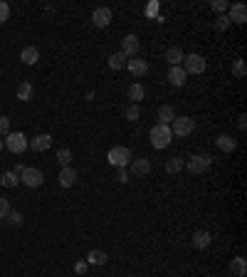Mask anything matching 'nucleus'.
<instances>
[{
    "label": "nucleus",
    "mask_w": 247,
    "mask_h": 277,
    "mask_svg": "<svg viewBox=\"0 0 247 277\" xmlns=\"http://www.w3.org/2000/svg\"><path fill=\"white\" fill-rule=\"evenodd\" d=\"M7 220H10L12 225H20V223H22V213H20V210H10V213H7Z\"/></svg>",
    "instance_id": "7c9ffc66"
},
{
    "label": "nucleus",
    "mask_w": 247,
    "mask_h": 277,
    "mask_svg": "<svg viewBox=\"0 0 247 277\" xmlns=\"http://www.w3.org/2000/svg\"><path fill=\"white\" fill-rule=\"evenodd\" d=\"M20 181H22L27 188H37V186H42L45 176H42V171H40V168H25V171H22V176H20Z\"/></svg>",
    "instance_id": "0eeeda50"
},
{
    "label": "nucleus",
    "mask_w": 247,
    "mask_h": 277,
    "mask_svg": "<svg viewBox=\"0 0 247 277\" xmlns=\"http://www.w3.org/2000/svg\"><path fill=\"white\" fill-rule=\"evenodd\" d=\"M74 270H77V275H84V273H87V263H77Z\"/></svg>",
    "instance_id": "58836bf2"
},
{
    "label": "nucleus",
    "mask_w": 247,
    "mask_h": 277,
    "mask_svg": "<svg viewBox=\"0 0 247 277\" xmlns=\"http://www.w3.org/2000/svg\"><path fill=\"white\" fill-rule=\"evenodd\" d=\"M228 20H230V22H238V25H245L247 22V5L245 2L228 5Z\"/></svg>",
    "instance_id": "6e6552de"
},
{
    "label": "nucleus",
    "mask_w": 247,
    "mask_h": 277,
    "mask_svg": "<svg viewBox=\"0 0 247 277\" xmlns=\"http://www.w3.org/2000/svg\"><path fill=\"white\" fill-rule=\"evenodd\" d=\"M146 15L156 20V17H158V2H148V5H146Z\"/></svg>",
    "instance_id": "72a5a7b5"
},
{
    "label": "nucleus",
    "mask_w": 247,
    "mask_h": 277,
    "mask_svg": "<svg viewBox=\"0 0 247 277\" xmlns=\"http://www.w3.org/2000/svg\"><path fill=\"white\" fill-rule=\"evenodd\" d=\"M228 25H230L228 15H220V17H218V22H215V27H218V30H228Z\"/></svg>",
    "instance_id": "c9c22d12"
},
{
    "label": "nucleus",
    "mask_w": 247,
    "mask_h": 277,
    "mask_svg": "<svg viewBox=\"0 0 247 277\" xmlns=\"http://www.w3.org/2000/svg\"><path fill=\"white\" fill-rule=\"evenodd\" d=\"M173 141V134H171V127H163V124H156L151 129V146L153 148H166L168 143Z\"/></svg>",
    "instance_id": "f03ea898"
},
{
    "label": "nucleus",
    "mask_w": 247,
    "mask_h": 277,
    "mask_svg": "<svg viewBox=\"0 0 247 277\" xmlns=\"http://www.w3.org/2000/svg\"><path fill=\"white\" fill-rule=\"evenodd\" d=\"M27 137L22 134V132H10L7 137H5V141H2V146L7 148V151H12V153H22L25 148H27Z\"/></svg>",
    "instance_id": "7ed1b4c3"
},
{
    "label": "nucleus",
    "mask_w": 247,
    "mask_h": 277,
    "mask_svg": "<svg viewBox=\"0 0 247 277\" xmlns=\"http://www.w3.org/2000/svg\"><path fill=\"white\" fill-rule=\"evenodd\" d=\"M183 166H185V163H183V158H176V156L166 161V171H168V173H178V171H181Z\"/></svg>",
    "instance_id": "bb28decb"
},
{
    "label": "nucleus",
    "mask_w": 247,
    "mask_h": 277,
    "mask_svg": "<svg viewBox=\"0 0 247 277\" xmlns=\"http://www.w3.org/2000/svg\"><path fill=\"white\" fill-rule=\"evenodd\" d=\"M0 148H2V141H0Z\"/></svg>",
    "instance_id": "79ce46f5"
},
{
    "label": "nucleus",
    "mask_w": 247,
    "mask_h": 277,
    "mask_svg": "<svg viewBox=\"0 0 247 277\" xmlns=\"http://www.w3.org/2000/svg\"><path fill=\"white\" fill-rule=\"evenodd\" d=\"M128 178H131L128 171H126V168H119V181H122V183H128Z\"/></svg>",
    "instance_id": "4c0bfd02"
},
{
    "label": "nucleus",
    "mask_w": 247,
    "mask_h": 277,
    "mask_svg": "<svg viewBox=\"0 0 247 277\" xmlns=\"http://www.w3.org/2000/svg\"><path fill=\"white\" fill-rule=\"evenodd\" d=\"M173 119H176V112H173V107H171V104H163V107L158 109V124H163V127H171V124H173Z\"/></svg>",
    "instance_id": "f3484780"
},
{
    "label": "nucleus",
    "mask_w": 247,
    "mask_h": 277,
    "mask_svg": "<svg viewBox=\"0 0 247 277\" xmlns=\"http://www.w3.org/2000/svg\"><path fill=\"white\" fill-rule=\"evenodd\" d=\"M32 151H47L50 146H52V137L50 134H40V137H35L30 143H27Z\"/></svg>",
    "instance_id": "dca6fc26"
},
{
    "label": "nucleus",
    "mask_w": 247,
    "mask_h": 277,
    "mask_svg": "<svg viewBox=\"0 0 247 277\" xmlns=\"http://www.w3.org/2000/svg\"><path fill=\"white\" fill-rule=\"evenodd\" d=\"M32 94H35V89H32L30 82H22V84L17 87V99H20V102H30Z\"/></svg>",
    "instance_id": "5701e85b"
},
{
    "label": "nucleus",
    "mask_w": 247,
    "mask_h": 277,
    "mask_svg": "<svg viewBox=\"0 0 247 277\" xmlns=\"http://www.w3.org/2000/svg\"><path fill=\"white\" fill-rule=\"evenodd\" d=\"M57 161L62 163V168L69 166V163H72V151H69V148H60V151H57Z\"/></svg>",
    "instance_id": "cd10ccee"
},
{
    "label": "nucleus",
    "mask_w": 247,
    "mask_h": 277,
    "mask_svg": "<svg viewBox=\"0 0 247 277\" xmlns=\"http://www.w3.org/2000/svg\"><path fill=\"white\" fill-rule=\"evenodd\" d=\"M210 243H213V235H210L208 230H195V233H193V248L205 250Z\"/></svg>",
    "instance_id": "ddd939ff"
},
{
    "label": "nucleus",
    "mask_w": 247,
    "mask_h": 277,
    "mask_svg": "<svg viewBox=\"0 0 247 277\" xmlns=\"http://www.w3.org/2000/svg\"><path fill=\"white\" fill-rule=\"evenodd\" d=\"M7 134H10V119L0 117V137H7Z\"/></svg>",
    "instance_id": "2f4dec72"
},
{
    "label": "nucleus",
    "mask_w": 247,
    "mask_h": 277,
    "mask_svg": "<svg viewBox=\"0 0 247 277\" xmlns=\"http://www.w3.org/2000/svg\"><path fill=\"white\" fill-rule=\"evenodd\" d=\"M128 99H131V104H138L143 99V87L141 84H131L128 87Z\"/></svg>",
    "instance_id": "b1692460"
},
{
    "label": "nucleus",
    "mask_w": 247,
    "mask_h": 277,
    "mask_svg": "<svg viewBox=\"0 0 247 277\" xmlns=\"http://www.w3.org/2000/svg\"><path fill=\"white\" fill-rule=\"evenodd\" d=\"M138 117H141V109H138V104H128V107H126V119H128V122H136Z\"/></svg>",
    "instance_id": "c85d7f7f"
},
{
    "label": "nucleus",
    "mask_w": 247,
    "mask_h": 277,
    "mask_svg": "<svg viewBox=\"0 0 247 277\" xmlns=\"http://www.w3.org/2000/svg\"><path fill=\"white\" fill-rule=\"evenodd\" d=\"M230 273H233V277H245L247 275L245 258H233V263H230Z\"/></svg>",
    "instance_id": "aec40b11"
},
{
    "label": "nucleus",
    "mask_w": 247,
    "mask_h": 277,
    "mask_svg": "<svg viewBox=\"0 0 247 277\" xmlns=\"http://www.w3.org/2000/svg\"><path fill=\"white\" fill-rule=\"evenodd\" d=\"M7 17H10V5L0 0V25H2V22H5Z\"/></svg>",
    "instance_id": "473e14b6"
},
{
    "label": "nucleus",
    "mask_w": 247,
    "mask_h": 277,
    "mask_svg": "<svg viewBox=\"0 0 247 277\" xmlns=\"http://www.w3.org/2000/svg\"><path fill=\"white\" fill-rule=\"evenodd\" d=\"M7 213H10V203H7V198H0V220H2V218H7Z\"/></svg>",
    "instance_id": "f704fd0d"
},
{
    "label": "nucleus",
    "mask_w": 247,
    "mask_h": 277,
    "mask_svg": "<svg viewBox=\"0 0 247 277\" xmlns=\"http://www.w3.org/2000/svg\"><path fill=\"white\" fill-rule=\"evenodd\" d=\"M107 260H109V258H107L104 250H89V253H87V263H89V265H107Z\"/></svg>",
    "instance_id": "412c9836"
},
{
    "label": "nucleus",
    "mask_w": 247,
    "mask_h": 277,
    "mask_svg": "<svg viewBox=\"0 0 247 277\" xmlns=\"http://www.w3.org/2000/svg\"><path fill=\"white\" fill-rule=\"evenodd\" d=\"M112 10L109 7H97L94 12H92V22H94V27H107L109 22H112Z\"/></svg>",
    "instance_id": "9d476101"
},
{
    "label": "nucleus",
    "mask_w": 247,
    "mask_h": 277,
    "mask_svg": "<svg viewBox=\"0 0 247 277\" xmlns=\"http://www.w3.org/2000/svg\"><path fill=\"white\" fill-rule=\"evenodd\" d=\"M25 168H27V166H22V163H17V166H15V171H12V173H15V176H22V171H25Z\"/></svg>",
    "instance_id": "a19ab883"
},
{
    "label": "nucleus",
    "mask_w": 247,
    "mask_h": 277,
    "mask_svg": "<svg viewBox=\"0 0 247 277\" xmlns=\"http://www.w3.org/2000/svg\"><path fill=\"white\" fill-rule=\"evenodd\" d=\"M109 67L112 69H124L126 67V57H124L122 52H114V55L109 57Z\"/></svg>",
    "instance_id": "a878e982"
},
{
    "label": "nucleus",
    "mask_w": 247,
    "mask_h": 277,
    "mask_svg": "<svg viewBox=\"0 0 247 277\" xmlns=\"http://www.w3.org/2000/svg\"><path fill=\"white\" fill-rule=\"evenodd\" d=\"M107 161H109L112 166H117V168H126V166L133 161V156H131V151H128L126 146H114V148H109Z\"/></svg>",
    "instance_id": "f257e3e1"
},
{
    "label": "nucleus",
    "mask_w": 247,
    "mask_h": 277,
    "mask_svg": "<svg viewBox=\"0 0 247 277\" xmlns=\"http://www.w3.org/2000/svg\"><path fill=\"white\" fill-rule=\"evenodd\" d=\"M238 127H240V129H243V132H245V127H247V117H245V114H243V117H240V119H238Z\"/></svg>",
    "instance_id": "ea45409f"
},
{
    "label": "nucleus",
    "mask_w": 247,
    "mask_h": 277,
    "mask_svg": "<svg viewBox=\"0 0 247 277\" xmlns=\"http://www.w3.org/2000/svg\"><path fill=\"white\" fill-rule=\"evenodd\" d=\"M210 163H213V158L208 153H198V156H190V161L185 166H188L190 173H205L210 168Z\"/></svg>",
    "instance_id": "39448f33"
},
{
    "label": "nucleus",
    "mask_w": 247,
    "mask_h": 277,
    "mask_svg": "<svg viewBox=\"0 0 247 277\" xmlns=\"http://www.w3.org/2000/svg\"><path fill=\"white\" fill-rule=\"evenodd\" d=\"M213 10H218V12H225V10H228V2H225V0H215V2H213Z\"/></svg>",
    "instance_id": "e433bc0d"
},
{
    "label": "nucleus",
    "mask_w": 247,
    "mask_h": 277,
    "mask_svg": "<svg viewBox=\"0 0 247 277\" xmlns=\"http://www.w3.org/2000/svg\"><path fill=\"white\" fill-rule=\"evenodd\" d=\"M128 168H131L133 176H148L151 173V161L148 158H133L128 163Z\"/></svg>",
    "instance_id": "9b49d317"
},
{
    "label": "nucleus",
    "mask_w": 247,
    "mask_h": 277,
    "mask_svg": "<svg viewBox=\"0 0 247 277\" xmlns=\"http://www.w3.org/2000/svg\"><path fill=\"white\" fill-rule=\"evenodd\" d=\"M20 60H22L25 65H37V60H40V52H37L35 47H25V50L20 52Z\"/></svg>",
    "instance_id": "4be33fe9"
},
{
    "label": "nucleus",
    "mask_w": 247,
    "mask_h": 277,
    "mask_svg": "<svg viewBox=\"0 0 247 277\" xmlns=\"http://www.w3.org/2000/svg\"><path fill=\"white\" fill-rule=\"evenodd\" d=\"M77 183V171L72 168V166H64L60 171V186H64V188H72Z\"/></svg>",
    "instance_id": "2eb2a0df"
},
{
    "label": "nucleus",
    "mask_w": 247,
    "mask_h": 277,
    "mask_svg": "<svg viewBox=\"0 0 247 277\" xmlns=\"http://www.w3.org/2000/svg\"><path fill=\"white\" fill-rule=\"evenodd\" d=\"M233 74H235V77H240V79L247 74V67H245V62H243V60H235V65H233Z\"/></svg>",
    "instance_id": "c756f323"
},
{
    "label": "nucleus",
    "mask_w": 247,
    "mask_h": 277,
    "mask_svg": "<svg viewBox=\"0 0 247 277\" xmlns=\"http://www.w3.org/2000/svg\"><path fill=\"white\" fill-rule=\"evenodd\" d=\"M181 65H183L185 74H203V72H205V57L190 52V55H183V62H181Z\"/></svg>",
    "instance_id": "20e7f679"
},
{
    "label": "nucleus",
    "mask_w": 247,
    "mask_h": 277,
    "mask_svg": "<svg viewBox=\"0 0 247 277\" xmlns=\"http://www.w3.org/2000/svg\"><path fill=\"white\" fill-rule=\"evenodd\" d=\"M126 69H128L131 74H136V77H143V74L148 72V62H146V60H138V57H131V60H126Z\"/></svg>",
    "instance_id": "f8f14e48"
},
{
    "label": "nucleus",
    "mask_w": 247,
    "mask_h": 277,
    "mask_svg": "<svg viewBox=\"0 0 247 277\" xmlns=\"http://www.w3.org/2000/svg\"><path fill=\"white\" fill-rule=\"evenodd\" d=\"M215 143H218V148L225 151V153H233V151L238 148V141L230 137V134H220V137L215 138Z\"/></svg>",
    "instance_id": "4468645a"
},
{
    "label": "nucleus",
    "mask_w": 247,
    "mask_h": 277,
    "mask_svg": "<svg viewBox=\"0 0 247 277\" xmlns=\"http://www.w3.org/2000/svg\"><path fill=\"white\" fill-rule=\"evenodd\" d=\"M193 129H195V122H193L190 117H176L171 134H176V137H190Z\"/></svg>",
    "instance_id": "423d86ee"
},
{
    "label": "nucleus",
    "mask_w": 247,
    "mask_h": 277,
    "mask_svg": "<svg viewBox=\"0 0 247 277\" xmlns=\"http://www.w3.org/2000/svg\"><path fill=\"white\" fill-rule=\"evenodd\" d=\"M138 47H141V42H138L136 35H126V37L122 40V55L126 57V60L136 57V55H138Z\"/></svg>",
    "instance_id": "1a4fd4ad"
},
{
    "label": "nucleus",
    "mask_w": 247,
    "mask_h": 277,
    "mask_svg": "<svg viewBox=\"0 0 247 277\" xmlns=\"http://www.w3.org/2000/svg\"><path fill=\"white\" fill-rule=\"evenodd\" d=\"M185 77H188V74L183 72V67H171L168 69V82H171L173 87H183Z\"/></svg>",
    "instance_id": "6ab92c4d"
},
{
    "label": "nucleus",
    "mask_w": 247,
    "mask_h": 277,
    "mask_svg": "<svg viewBox=\"0 0 247 277\" xmlns=\"http://www.w3.org/2000/svg\"><path fill=\"white\" fill-rule=\"evenodd\" d=\"M0 183H2L5 188H15V186L20 183V176H15L12 171H7V173H5V176L0 178Z\"/></svg>",
    "instance_id": "393cba45"
},
{
    "label": "nucleus",
    "mask_w": 247,
    "mask_h": 277,
    "mask_svg": "<svg viewBox=\"0 0 247 277\" xmlns=\"http://www.w3.org/2000/svg\"><path fill=\"white\" fill-rule=\"evenodd\" d=\"M166 62H168L171 67H181V62H183V50H181V47H168Z\"/></svg>",
    "instance_id": "a211bd4d"
}]
</instances>
